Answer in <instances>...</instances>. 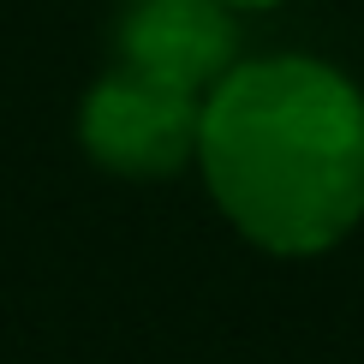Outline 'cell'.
<instances>
[{"label": "cell", "mask_w": 364, "mask_h": 364, "mask_svg": "<svg viewBox=\"0 0 364 364\" xmlns=\"http://www.w3.org/2000/svg\"><path fill=\"white\" fill-rule=\"evenodd\" d=\"M119 66L209 96L239 66V12L227 0H119L114 12Z\"/></svg>", "instance_id": "3957f363"}, {"label": "cell", "mask_w": 364, "mask_h": 364, "mask_svg": "<svg viewBox=\"0 0 364 364\" xmlns=\"http://www.w3.org/2000/svg\"><path fill=\"white\" fill-rule=\"evenodd\" d=\"M197 168L269 257H323L364 221V90L316 54L239 60L203 96Z\"/></svg>", "instance_id": "6da1fadb"}, {"label": "cell", "mask_w": 364, "mask_h": 364, "mask_svg": "<svg viewBox=\"0 0 364 364\" xmlns=\"http://www.w3.org/2000/svg\"><path fill=\"white\" fill-rule=\"evenodd\" d=\"M197 119L203 96L114 66L90 84L78 108V144L96 168L119 179H173L197 168Z\"/></svg>", "instance_id": "7a4b0ae2"}, {"label": "cell", "mask_w": 364, "mask_h": 364, "mask_svg": "<svg viewBox=\"0 0 364 364\" xmlns=\"http://www.w3.org/2000/svg\"><path fill=\"white\" fill-rule=\"evenodd\" d=\"M233 12H269V6H281V0H227Z\"/></svg>", "instance_id": "277c9868"}]
</instances>
